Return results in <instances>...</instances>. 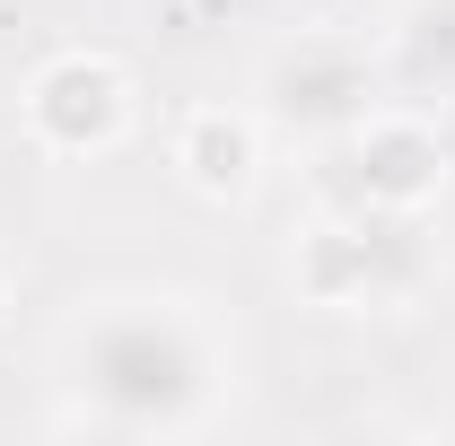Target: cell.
<instances>
[{
    "mask_svg": "<svg viewBox=\"0 0 455 446\" xmlns=\"http://www.w3.org/2000/svg\"><path fill=\"white\" fill-rule=\"evenodd\" d=\"M0 307H9V254H0Z\"/></svg>",
    "mask_w": 455,
    "mask_h": 446,
    "instance_id": "obj_8",
    "label": "cell"
},
{
    "mask_svg": "<svg viewBox=\"0 0 455 446\" xmlns=\"http://www.w3.org/2000/svg\"><path fill=\"white\" fill-rule=\"evenodd\" d=\"M447 140H438V123L411 106H377L350 140H333V193L350 211H411V219H429L438 211V193H447Z\"/></svg>",
    "mask_w": 455,
    "mask_h": 446,
    "instance_id": "obj_4",
    "label": "cell"
},
{
    "mask_svg": "<svg viewBox=\"0 0 455 446\" xmlns=\"http://www.w3.org/2000/svg\"><path fill=\"white\" fill-rule=\"evenodd\" d=\"M386 88H403L411 106H455V0H403L386 18Z\"/></svg>",
    "mask_w": 455,
    "mask_h": 446,
    "instance_id": "obj_7",
    "label": "cell"
},
{
    "mask_svg": "<svg viewBox=\"0 0 455 446\" xmlns=\"http://www.w3.org/2000/svg\"><path fill=\"white\" fill-rule=\"evenodd\" d=\"M175 175L202 202H245L263 184V114L245 106H193L175 123Z\"/></svg>",
    "mask_w": 455,
    "mask_h": 446,
    "instance_id": "obj_6",
    "label": "cell"
},
{
    "mask_svg": "<svg viewBox=\"0 0 455 446\" xmlns=\"http://www.w3.org/2000/svg\"><path fill=\"white\" fill-rule=\"evenodd\" d=\"M27 131L53 158H106L132 131V79L106 53H53L27 79Z\"/></svg>",
    "mask_w": 455,
    "mask_h": 446,
    "instance_id": "obj_5",
    "label": "cell"
},
{
    "mask_svg": "<svg viewBox=\"0 0 455 446\" xmlns=\"http://www.w3.org/2000/svg\"><path fill=\"white\" fill-rule=\"evenodd\" d=\"M289 280L324 315H395L438 280V236L411 211H350L341 202L333 219H315L298 236Z\"/></svg>",
    "mask_w": 455,
    "mask_h": 446,
    "instance_id": "obj_2",
    "label": "cell"
},
{
    "mask_svg": "<svg viewBox=\"0 0 455 446\" xmlns=\"http://www.w3.org/2000/svg\"><path fill=\"white\" fill-rule=\"evenodd\" d=\"M70 402L106 438H193L228 394V341L193 298H97L70 341Z\"/></svg>",
    "mask_w": 455,
    "mask_h": 446,
    "instance_id": "obj_1",
    "label": "cell"
},
{
    "mask_svg": "<svg viewBox=\"0 0 455 446\" xmlns=\"http://www.w3.org/2000/svg\"><path fill=\"white\" fill-rule=\"evenodd\" d=\"M377 106H386V61L368 53V44H350V36H298V44H281V53L263 61V79H254L263 131L307 140V149L350 140Z\"/></svg>",
    "mask_w": 455,
    "mask_h": 446,
    "instance_id": "obj_3",
    "label": "cell"
}]
</instances>
